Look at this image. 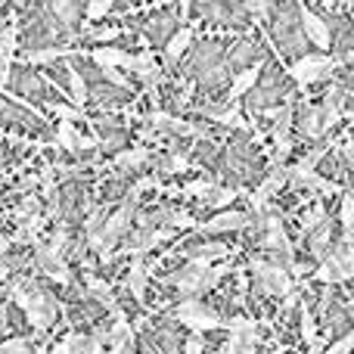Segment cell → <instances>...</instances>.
<instances>
[{
	"instance_id": "obj_1",
	"label": "cell",
	"mask_w": 354,
	"mask_h": 354,
	"mask_svg": "<svg viewBox=\"0 0 354 354\" xmlns=\"http://www.w3.org/2000/svg\"><path fill=\"white\" fill-rule=\"evenodd\" d=\"M174 317L180 320V324L193 326L196 333H202V330H218V326H224V320H221L218 314L208 311V308L202 305L199 299H187V301H180V305L174 308Z\"/></svg>"
},
{
	"instance_id": "obj_2",
	"label": "cell",
	"mask_w": 354,
	"mask_h": 354,
	"mask_svg": "<svg viewBox=\"0 0 354 354\" xmlns=\"http://www.w3.org/2000/svg\"><path fill=\"white\" fill-rule=\"evenodd\" d=\"M252 270H255L258 289L268 295H289L292 283H289V274L280 270V264L274 261H252Z\"/></svg>"
},
{
	"instance_id": "obj_3",
	"label": "cell",
	"mask_w": 354,
	"mask_h": 354,
	"mask_svg": "<svg viewBox=\"0 0 354 354\" xmlns=\"http://www.w3.org/2000/svg\"><path fill=\"white\" fill-rule=\"evenodd\" d=\"M326 72H333V59L330 56H301L292 66V78L299 84H311V81L324 78Z\"/></svg>"
},
{
	"instance_id": "obj_4",
	"label": "cell",
	"mask_w": 354,
	"mask_h": 354,
	"mask_svg": "<svg viewBox=\"0 0 354 354\" xmlns=\"http://www.w3.org/2000/svg\"><path fill=\"white\" fill-rule=\"evenodd\" d=\"M299 19H301V28H305V35L311 37V41L317 44L320 50H330V47H333V35H330V28H326V25L320 22V19L314 16L311 10H301V12H299Z\"/></svg>"
},
{
	"instance_id": "obj_5",
	"label": "cell",
	"mask_w": 354,
	"mask_h": 354,
	"mask_svg": "<svg viewBox=\"0 0 354 354\" xmlns=\"http://www.w3.org/2000/svg\"><path fill=\"white\" fill-rule=\"evenodd\" d=\"M268 249L274 252L277 258L283 255V261H292V245H289V239H286V230H283V224L277 218H270L268 221Z\"/></svg>"
},
{
	"instance_id": "obj_6",
	"label": "cell",
	"mask_w": 354,
	"mask_h": 354,
	"mask_svg": "<svg viewBox=\"0 0 354 354\" xmlns=\"http://www.w3.org/2000/svg\"><path fill=\"white\" fill-rule=\"evenodd\" d=\"M249 224V214L243 212H221L218 218H212L205 227H202V233H224V230H236V227H245Z\"/></svg>"
},
{
	"instance_id": "obj_7",
	"label": "cell",
	"mask_w": 354,
	"mask_h": 354,
	"mask_svg": "<svg viewBox=\"0 0 354 354\" xmlns=\"http://www.w3.org/2000/svg\"><path fill=\"white\" fill-rule=\"evenodd\" d=\"M255 326H249V330H236L230 333V342H227V354H255Z\"/></svg>"
},
{
	"instance_id": "obj_8",
	"label": "cell",
	"mask_w": 354,
	"mask_h": 354,
	"mask_svg": "<svg viewBox=\"0 0 354 354\" xmlns=\"http://www.w3.org/2000/svg\"><path fill=\"white\" fill-rule=\"evenodd\" d=\"M277 93H286V87H283V75H270V78H264V84H261V91L255 93V97H252V109H255V106H264V103H270V100L277 97Z\"/></svg>"
},
{
	"instance_id": "obj_9",
	"label": "cell",
	"mask_w": 354,
	"mask_h": 354,
	"mask_svg": "<svg viewBox=\"0 0 354 354\" xmlns=\"http://www.w3.org/2000/svg\"><path fill=\"white\" fill-rule=\"evenodd\" d=\"M128 292L134 295L137 301L147 299V270H143V261L134 258L131 261V274H128Z\"/></svg>"
},
{
	"instance_id": "obj_10",
	"label": "cell",
	"mask_w": 354,
	"mask_h": 354,
	"mask_svg": "<svg viewBox=\"0 0 354 354\" xmlns=\"http://www.w3.org/2000/svg\"><path fill=\"white\" fill-rule=\"evenodd\" d=\"M317 115H320V112L314 109L311 103H301V106H299V128L305 131L308 137H317V134H320V122H317Z\"/></svg>"
},
{
	"instance_id": "obj_11",
	"label": "cell",
	"mask_w": 354,
	"mask_h": 354,
	"mask_svg": "<svg viewBox=\"0 0 354 354\" xmlns=\"http://www.w3.org/2000/svg\"><path fill=\"white\" fill-rule=\"evenodd\" d=\"M143 162H153L149 149H128V153L118 156V168H122V171H137Z\"/></svg>"
},
{
	"instance_id": "obj_12",
	"label": "cell",
	"mask_w": 354,
	"mask_h": 354,
	"mask_svg": "<svg viewBox=\"0 0 354 354\" xmlns=\"http://www.w3.org/2000/svg\"><path fill=\"white\" fill-rule=\"evenodd\" d=\"M189 28H180V31H174L171 35V41H168V47H165V56H168V62H177L183 56V50L189 47Z\"/></svg>"
},
{
	"instance_id": "obj_13",
	"label": "cell",
	"mask_w": 354,
	"mask_h": 354,
	"mask_svg": "<svg viewBox=\"0 0 354 354\" xmlns=\"http://www.w3.org/2000/svg\"><path fill=\"white\" fill-rule=\"evenodd\" d=\"M289 128H292V106H280V109H277V118H274L277 143H280V140H292V137H289Z\"/></svg>"
},
{
	"instance_id": "obj_14",
	"label": "cell",
	"mask_w": 354,
	"mask_h": 354,
	"mask_svg": "<svg viewBox=\"0 0 354 354\" xmlns=\"http://www.w3.org/2000/svg\"><path fill=\"white\" fill-rule=\"evenodd\" d=\"M93 62L97 66H122V68H128V62H131V56L128 53H122V50H93Z\"/></svg>"
},
{
	"instance_id": "obj_15",
	"label": "cell",
	"mask_w": 354,
	"mask_h": 354,
	"mask_svg": "<svg viewBox=\"0 0 354 354\" xmlns=\"http://www.w3.org/2000/svg\"><path fill=\"white\" fill-rule=\"evenodd\" d=\"M258 81V66L255 68H245L243 75H239L236 81H233V87H230V100H239V97H245V93L252 91V84Z\"/></svg>"
},
{
	"instance_id": "obj_16",
	"label": "cell",
	"mask_w": 354,
	"mask_h": 354,
	"mask_svg": "<svg viewBox=\"0 0 354 354\" xmlns=\"http://www.w3.org/2000/svg\"><path fill=\"white\" fill-rule=\"evenodd\" d=\"M12 50H16V28H3L0 31V66H3V75L10 68Z\"/></svg>"
},
{
	"instance_id": "obj_17",
	"label": "cell",
	"mask_w": 354,
	"mask_h": 354,
	"mask_svg": "<svg viewBox=\"0 0 354 354\" xmlns=\"http://www.w3.org/2000/svg\"><path fill=\"white\" fill-rule=\"evenodd\" d=\"M16 87L22 93H31V97H41V78H35V75H28V72H22V75H16Z\"/></svg>"
},
{
	"instance_id": "obj_18",
	"label": "cell",
	"mask_w": 354,
	"mask_h": 354,
	"mask_svg": "<svg viewBox=\"0 0 354 354\" xmlns=\"http://www.w3.org/2000/svg\"><path fill=\"white\" fill-rule=\"evenodd\" d=\"M66 50L62 47H50V50H28V62H53V59H62Z\"/></svg>"
},
{
	"instance_id": "obj_19",
	"label": "cell",
	"mask_w": 354,
	"mask_h": 354,
	"mask_svg": "<svg viewBox=\"0 0 354 354\" xmlns=\"http://www.w3.org/2000/svg\"><path fill=\"white\" fill-rule=\"evenodd\" d=\"M56 140H59V147L75 149V140H78V134H75L72 122H62V124H59V131H56Z\"/></svg>"
},
{
	"instance_id": "obj_20",
	"label": "cell",
	"mask_w": 354,
	"mask_h": 354,
	"mask_svg": "<svg viewBox=\"0 0 354 354\" xmlns=\"http://www.w3.org/2000/svg\"><path fill=\"white\" fill-rule=\"evenodd\" d=\"M351 221H354V199L348 193L342 196V227H345V239H351Z\"/></svg>"
},
{
	"instance_id": "obj_21",
	"label": "cell",
	"mask_w": 354,
	"mask_h": 354,
	"mask_svg": "<svg viewBox=\"0 0 354 354\" xmlns=\"http://www.w3.org/2000/svg\"><path fill=\"white\" fill-rule=\"evenodd\" d=\"M112 3H115V0H87V16H91V19H103L106 12L112 10Z\"/></svg>"
},
{
	"instance_id": "obj_22",
	"label": "cell",
	"mask_w": 354,
	"mask_h": 354,
	"mask_svg": "<svg viewBox=\"0 0 354 354\" xmlns=\"http://www.w3.org/2000/svg\"><path fill=\"white\" fill-rule=\"evenodd\" d=\"M245 59L255 62L258 59V47H252V44H239V47L230 53V62H245Z\"/></svg>"
},
{
	"instance_id": "obj_23",
	"label": "cell",
	"mask_w": 354,
	"mask_h": 354,
	"mask_svg": "<svg viewBox=\"0 0 354 354\" xmlns=\"http://www.w3.org/2000/svg\"><path fill=\"white\" fill-rule=\"evenodd\" d=\"M301 333H305V342L311 345L314 339H317V326H314V317L308 308H301Z\"/></svg>"
},
{
	"instance_id": "obj_24",
	"label": "cell",
	"mask_w": 354,
	"mask_h": 354,
	"mask_svg": "<svg viewBox=\"0 0 354 354\" xmlns=\"http://www.w3.org/2000/svg\"><path fill=\"white\" fill-rule=\"evenodd\" d=\"M212 189H214V183L196 180V183H189V187H187V196H196V199H208V196H212Z\"/></svg>"
},
{
	"instance_id": "obj_25",
	"label": "cell",
	"mask_w": 354,
	"mask_h": 354,
	"mask_svg": "<svg viewBox=\"0 0 354 354\" xmlns=\"http://www.w3.org/2000/svg\"><path fill=\"white\" fill-rule=\"evenodd\" d=\"M165 224H171V227H189L193 224V218H189L183 208H168V221Z\"/></svg>"
},
{
	"instance_id": "obj_26",
	"label": "cell",
	"mask_w": 354,
	"mask_h": 354,
	"mask_svg": "<svg viewBox=\"0 0 354 354\" xmlns=\"http://www.w3.org/2000/svg\"><path fill=\"white\" fill-rule=\"evenodd\" d=\"M326 218V214H324V208H320V205H314V208H308V214H305V218H301V230H311V227L314 224H320V221H324Z\"/></svg>"
},
{
	"instance_id": "obj_27",
	"label": "cell",
	"mask_w": 354,
	"mask_h": 354,
	"mask_svg": "<svg viewBox=\"0 0 354 354\" xmlns=\"http://www.w3.org/2000/svg\"><path fill=\"white\" fill-rule=\"evenodd\" d=\"M72 100L75 103H87V91H84V81H81V75L72 68Z\"/></svg>"
},
{
	"instance_id": "obj_28",
	"label": "cell",
	"mask_w": 354,
	"mask_h": 354,
	"mask_svg": "<svg viewBox=\"0 0 354 354\" xmlns=\"http://www.w3.org/2000/svg\"><path fill=\"white\" fill-rule=\"evenodd\" d=\"M0 354H28V342L25 339H12V342L0 345Z\"/></svg>"
},
{
	"instance_id": "obj_29",
	"label": "cell",
	"mask_w": 354,
	"mask_h": 354,
	"mask_svg": "<svg viewBox=\"0 0 354 354\" xmlns=\"http://www.w3.org/2000/svg\"><path fill=\"white\" fill-rule=\"evenodd\" d=\"M351 345H354V336H342L336 345H330V348L320 351V354H348V351H351Z\"/></svg>"
},
{
	"instance_id": "obj_30",
	"label": "cell",
	"mask_w": 354,
	"mask_h": 354,
	"mask_svg": "<svg viewBox=\"0 0 354 354\" xmlns=\"http://www.w3.org/2000/svg\"><path fill=\"white\" fill-rule=\"evenodd\" d=\"M37 212H41V202H37V199H25L22 205H19V221L31 218V214H37Z\"/></svg>"
},
{
	"instance_id": "obj_31",
	"label": "cell",
	"mask_w": 354,
	"mask_h": 354,
	"mask_svg": "<svg viewBox=\"0 0 354 354\" xmlns=\"http://www.w3.org/2000/svg\"><path fill=\"white\" fill-rule=\"evenodd\" d=\"M53 112L62 118V122H81V118H84V115H81V112L68 109V106H53Z\"/></svg>"
},
{
	"instance_id": "obj_32",
	"label": "cell",
	"mask_w": 354,
	"mask_h": 354,
	"mask_svg": "<svg viewBox=\"0 0 354 354\" xmlns=\"http://www.w3.org/2000/svg\"><path fill=\"white\" fill-rule=\"evenodd\" d=\"M245 10L255 12V16H264V10H268V0H243Z\"/></svg>"
},
{
	"instance_id": "obj_33",
	"label": "cell",
	"mask_w": 354,
	"mask_h": 354,
	"mask_svg": "<svg viewBox=\"0 0 354 354\" xmlns=\"http://www.w3.org/2000/svg\"><path fill=\"white\" fill-rule=\"evenodd\" d=\"M187 354H202V339L199 336H189L187 339Z\"/></svg>"
},
{
	"instance_id": "obj_34",
	"label": "cell",
	"mask_w": 354,
	"mask_h": 354,
	"mask_svg": "<svg viewBox=\"0 0 354 354\" xmlns=\"http://www.w3.org/2000/svg\"><path fill=\"white\" fill-rule=\"evenodd\" d=\"M118 31L115 28H100V31H93V37H100V41H109V37H115Z\"/></svg>"
},
{
	"instance_id": "obj_35",
	"label": "cell",
	"mask_w": 354,
	"mask_h": 354,
	"mask_svg": "<svg viewBox=\"0 0 354 354\" xmlns=\"http://www.w3.org/2000/svg\"><path fill=\"white\" fill-rule=\"evenodd\" d=\"M6 274H10V268H6V255H0V280H6Z\"/></svg>"
},
{
	"instance_id": "obj_36",
	"label": "cell",
	"mask_w": 354,
	"mask_h": 354,
	"mask_svg": "<svg viewBox=\"0 0 354 354\" xmlns=\"http://www.w3.org/2000/svg\"><path fill=\"white\" fill-rule=\"evenodd\" d=\"M50 354H68V348H66V342H62V345H56V348H53V351H50Z\"/></svg>"
},
{
	"instance_id": "obj_37",
	"label": "cell",
	"mask_w": 354,
	"mask_h": 354,
	"mask_svg": "<svg viewBox=\"0 0 354 354\" xmlns=\"http://www.w3.org/2000/svg\"><path fill=\"white\" fill-rule=\"evenodd\" d=\"M3 28H6V19H3V16H0V31H3Z\"/></svg>"
},
{
	"instance_id": "obj_38",
	"label": "cell",
	"mask_w": 354,
	"mask_h": 354,
	"mask_svg": "<svg viewBox=\"0 0 354 354\" xmlns=\"http://www.w3.org/2000/svg\"><path fill=\"white\" fill-rule=\"evenodd\" d=\"M109 354H131V351H109Z\"/></svg>"
},
{
	"instance_id": "obj_39",
	"label": "cell",
	"mask_w": 354,
	"mask_h": 354,
	"mask_svg": "<svg viewBox=\"0 0 354 354\" xmlns=\"http://www.w3.org/2000/svg\"><path fill=\"white\" fill-rule=\"evenodd\" d=\"M218 354H227V345H224V348H221V351H218Z\"/></svg>"
}]
</instances>
